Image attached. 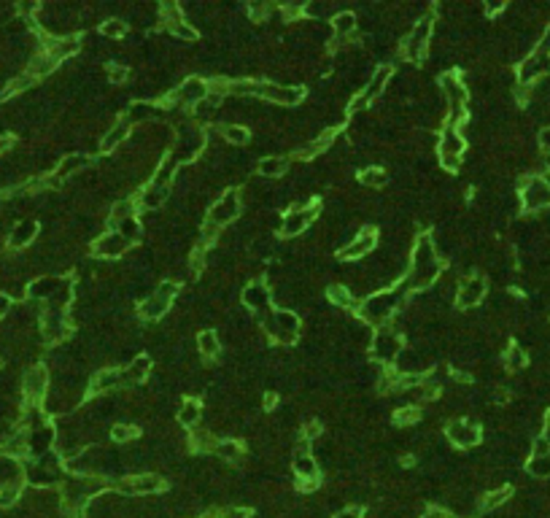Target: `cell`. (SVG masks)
<instances>
[{"mask_svg": "<svg viewBox=\"0 0 550 518\" xmlns=\"http://www.w3.org/2000/svg\"><path fill=\"white\" fill-rule=\"evenodd\" d=\"M167 194H170V189H162V187H154V184L146 181V187L140 189V197H138V205L146 208V211H154L167 200Z\"/></svg>", "mask_w": 550, "mask_h": 518, "instance_id": "8d00e7d4", "label": "cell"}, {"mask_svg": "<svg viewBox=\"0 0 550 518\" xmlns=\"http://www.w3.org/2000/svg\"><path fill=\"white\" fill-rule=\"evenodd\" d=\"M35 235H38V222L25 219V222H19V225L14 227V232H11V246H14V249H22V246L30 243Z\"/></svg>", "mask_w": 550, "mask_h": 518, "instance_id": "ee69618b", "label": "cell"}, {"mask_svg": "<svg viewBox=\"0 0 550 518\" xmlns=\"http://www.w3.org/2000/svg\"><path fill=\"white\" fill-rule=\"evenodd\" d=\"M19 484H6L0 488V508H8V505H14L17 499H19Z\"/></svg>", "mask_w": 550, "mask_h": 518, "instance_id": "816d5d0a", "label": "cell"}, {"mask_svg": "<svg viewBox=\"0 0 550 518\" xmlns=\"http://www.w3.org/2000/svg\"><path fill=\"white\" fill-rule=\"evenodd\" d=\"M237 216H240V192H237V189H224V192L211 203L208 219H205V222L219 227V229H224V227L232 225Z\"/></svg>", "mask_w": 550, "mask_h": 518, "instance_id": "9a60e30c", "label": "cell"}, {"mask_svg": "<svg viewBox=\"0 0 550 518\" xmlns=\"http://www.w3.org/2000/svg\"><path fill=\"white\" fill-rule=\"evenodd\" d=\"M316 216H319V200H310L305 205H291L289 211L281 216V225H278L281 238H297V235H302L308 227L313 225Z\"/></svg>", "mask_w": 550, "mask_h": 518, "instance_id": "7c38bea8", "label": "cell"}, {"mask_svg": "<svg viewBox=\"0 0 550 518\" xmlns=\"http://www.w3.org/2000/svg\"><path fill=\"white\" fill-rule=\"evenodd\" d=\"M378 246V229L375 227H361L354 238H348V243L337 251V257L343 262H356V259H364L367 254H372Z\"/></svg>", "mask_w": 550, "mask_h": 518, "instance_id": "44dd1931", "label": "cell"}, {"mask_svg": "<svg viewBox=\"0 0 550 518\" xmlns=\"http://www.w3.org/2000/svg\"><path fill=\"white\" fill-rule=\"evenodd\" d=\"M129 249H132V243L116 229H108L92 240V257L95 259H119L125 257Z\"/></svg>", "mask_w": 550, "mask_h": 518, "instance_id": "603a6c76", "label": "cell"}, {"mask_svg": "<svg viewBox=\"0 0 550 518\" xmlns=\"http://www.w3.org/2000/svg\"><path fill=\"white\" fill-rule=\"evenodd\" d=\"M321 437V424L316 419L305 421V426L299 429V440H305V443H316Z\"/></svg>", "mask_w": 550, "mask_h": 518, "instance_id": "f907efd6", "label": "cell"}, {"mask_svg": "<svg viewBox=\"0 0 550 518\" xmlns=\"http://www.w3.org/2000/svg\"><path fill=\"white\" fill-rule=\"evenodd\" d=\"M510 497H513V488H510V486H496V488L485 491V497L480 499V510H483V513L496 510V508H502Z\"/></svg>", "mask_w": 550, "mask_h": 518, "instance_id": "60d3db41", "label": "cell"}, {"mask_svg": "<svg viewBox=\"0 0 550 518\" xmlns=\"http://www.w3.org/2000/svg\"><path fill=\"white\" fill-rule=\"evenodd\" d=\"M216 518H251V510L248 508H224V510H216Z\"/></svg>", "mask_w": 550, "mask_h": 518, "instance_id": "f5cc1de1", "label": "cell"}, {"mask_svg": "<svg viewBox=\"0 0 550 518\" xmlns=\"http://www.w3.org/2000/svg\"><path fill=\"white\" fill-rule=\"evenodd\" d=\"M160 116V105L157 103H151V100H138V103H132L127 108V119L129 125H138V122H151V119H157Z\"/></svg>", "mask_w": 550, "mask_h": 518, "instance_id": "836d02e7", "label": "cell"}, {"mask_svg": "<svg viewBox=\"0 0 550 518\" xmlns=\"http://www.w3.org/2000/svg\"><path fill=\"white\" fill-rule=\"evenodd\" d=\"M43 46H46L43 54H49L54 63L60 65L81 49V38H78V35H54V38H49V43H43Z\"/></svg>", "mask_w": 550, "mask_h": 518, "instance_id": "f1b7e54d", "label": "cell"}, {"mask_svg": "<svg viewBox=\"0 0 550 518\" xmlns=\"http://www.w3.org/2000/svg\"><path fill=\"white\" fill-rule=\"evenodd\" d=\"M240 302H243L246 311H251L254 316L264 319L273 311V289H270V284H264L262 278L246 284L243 291H240Z\"/></svg>", "mask_w": 550, "mask_h": 518, "instance_id": "d6986e66", "label": "cell"}, {"mask_svg": "<svg viewBox=\"0 0 550 518\" xmlns=\"http://www.w3.org/2000/svg\"><path fill=\"white\" fill-rule=\"evenodd\" d=\"M545 440H550V408L545 411V416H542V432H540Z\"/></svg>", "mask_w": 550, "mask_h": 518, "instance_id": "6f0895ef", "label": "cell"}, {"mask_svg": "<svg viewBox=\"0 0 550 518\" xmlns=\"http://www.w3.org/2000/svg\"><path fill=\"white\" fill-rule=\"evenodd\" d=\"M526 475H531L537 481L550 478V453H545V456H529L526 459Z\"/></svg>", "mask_w": 550, "mask_h": 518, "instance_id": "bcb514c9", "label": "cell"}, {"mask_svg": "<svg viewBox=\"0 0 550 518\" xmlns=\"http://www.w3.org/2000/svg\"><path fill=\"white\" fill-rule=\"evenodd\" d=\"M229 95H254L262 97L267 103H275V105H284V108H291L297 105L302 97H305V90L299 84H286V81H270V79H240V81H229Z\"/></svg>", "mask_w": 550, "mask_h": 518, "instance_id": "7a4b0ae2", "label": "cell"}, {"mask_svg": "<svg viewBox=\"0 0 550 518\" xmlns=\"http://www.w3.org/2000/svg\"><path fill=\"white\" fill-rule=\"evenodd\" d=\"M119 370H122V386H143L149 381V375H151V356H132L127 364L119 367Z\"/></svg>", "mask_w": 550, "mask_h": 518, "instance_id": "4316f807", "label": "cell"}, {"mask_svg": "<svg viewBox=\"0 0 550 518\" xmlns=\"http://www.w3.org/2000/svg\"><path fill=\"white\" fill-rule=\"evenodd\" d=\"M105 79H108V84H114V87H122V84H125V81L129 79L127 65L111 63V65H108V70H105Z\"/></svg>", "mask_w": 550, "mask_h": 518, "instance_id": "681fc988", "label": "cell"}, {"mask_svg": "<svg viewBox=\"0 0 550 518\" xmlns=\"http://www.w3.org/2000/svg\"><path fill=\"white\" fill-rule=\"evenodd\" d=\"M399 302H402V289H391V287H388V289L372 291V294H367V297L361 300V305L356 308L359 322H364L367 327H372V329H378V327H383V324H391V316L396 313Z\"/></svg>", "mask_w": 550, "mask_h": 518, "instance_id": "3957f363", "label": "cell"}, {"mask_svg": "<svg viewBox=\"0 0 550 518\" xmlns=\"http://www.w3.org/2000/svg\"><path fill=\"white\" fill-rule=\"evenodd\" d=\"M119 235H125L129 243L135 246L140 238H143V225H140V219L138 216H132V219H125V222H119V225L114 227Z\"/></svg>", "mask_w": 550, "mask_h": 518, "instance_id": "c3c4849f", "label": "cell"}, {"mask_svg": "<svg viewBox=\"0 0 550 518\" xmlns=\"http://www.w3.org/2000/svg\"><path fill=\"white\" fill-rule=\"evenodd\" d=\"M326 300H329L332 305H337V308H359L354 291L348 289L346 284H332V287H326Z\"/></svg>", "mask_w": 550, "mask_h": 518, "instance_id": "ab89813d", "label": "cell"}, {"mask_svg": "<svg viewBox=\"0 0 550 518\" xmlns=\"http://www.w3.org/2000/svg\"><path fill=\"white\" fill-rule=\"evenodd\" d=\"M205 97H208V81L200 79V76H189V79H184L178 87H173V92L167 95V100H170L176 108H194V105H200Z\"/></svg>", "mask_w": 550, "mask_h": 518, "instance_id": "ac0fdd59", "label": "cell"}, {"mask_svg": "<svg viewBox=\"0 0 550 518\" xmlns=\"http://www.w3.org/2000/svg\"><path fill=\"white\" fill-rule=\"evenodd\" d=\"M434 35V17L432 14H421L419 19L413 22L410 32L402 41V57L408 63H421L429 52V41Z\"/></svg>", "mask_w": 550, "mask_h": 518, "instance_id": "9c48e42d", "label": "cell"}, {"mask_svg": "<svg viewBox=\"0 0 550 518\" xmlns=\"http://www.w3.org/2000/svg\"><path fill=\"white\" fill-rule=\"evenodd\" d=\"M286 167H289V160H286L284 154H270V157H262V160L257 162L259 178H264V181L281 178V176L286 173Z\"/></svg>", "mask_w": 550, "mask_h": 518, "instance_id": "d6a6232c", "label": "cell"}, {"mask_svg": "<svg viewBox=\"0 0 550 518\" xmlns=\"http://www.w3.org/2000/svg\"><path fill=\"white\" fill-rule=\"evenodd\" d=\"M445 437H448V443H451L453 448L469 451V448H475V446L483 440V432H480V426H478L475 421L453 419L451 424L445 426Z\"/></svg>", "mask_w": 550, "mask_h": 518, "instance_id": "ffe728a7", "label": "cell"}, {"mask_svg": "<svg viewBox=\"0 0 550 518\" xmlns=\"http://www.w3.org/2000/svg\"><path fill=\"white\" fill-rule=\"evenodd\" d=\"M391 76H394V68H391V65H381V68H375L372 76L367 79L364 90H359L354 100L348 103V114H351V116L364 114V111H367V108H370V105H372V103H375V100L388 90Z\"/></svg>", "mask_w": 550, "mask_h": 518, "instance_id": "ba28073f", "label": "cell"}, {"mask_svg": "<svg viewBox=\"0 0 550 518\" xmlns=\"http://www.w3.org/2000/svg\"><path fill=\"white\" fill-rule=\"evenodd\" d=\"M419 518H437V510H434V508H426V513H423V516H419Z\"/></svg>", "mask_w": 550, "mask_h": 518, "instance_id": "6125c7cd", "label": "cell"}, {"mask_svg": "<svg viewBox=\"0 0 550 518\" xmlns=\"http://www.w3.org/2000/svg\"><path fill=\"white\" fill-rule=\"evenodd\" d=\"M160 22L162 28L176 35L178 41H197V30L194 25L187 19V11L176 3H167V6H160Z\"/></svg>", "mask_w": 550, "mask_h": 518, "instance_id": "2e32d148", "label": "cell"}, {"mask_svg": "<svg viewBox=\"0 0 550 518\" xmlns=\"http://www.w3.org/2000/svg\"><path fill=\"white\" fill-rule=\"evenodd\" d=\"M197 354L202 356V359H216V356L222 354V340H219V335L213 329L197 332Z\"/></svg>", "mask_w": 550, "mask_h": 518, "instance_id": "e575fe53", "label": "cell"}, {"mask_svg": "<svg viewBox=\"0 0 550 518\" xmlns=\"http://www.w3.org/2000/svg\"><path fill=\"white\" fill-rule=\"evenodd\" d=\"M437 510V518H458L456 513H451V510H445V508H434Z\"/></svg>", "mask_w": 550, "mask_h": 518, "instance_id": "94428289", "label": "cell"}, {"mask_svg": "<svg viewBox=\"0 0 550 518\" xmlns=\"http://www.w3.org/2000/svg\"><path fill=\"white\" fill-rule=\"evenodd\" d=\"M100 35L108 38V41H125V35H127V22L119 19V17H111V19H105V22L100 25Z\"/></svg>", "mask_w": 550, "mask_h": 518, "instance_id": "7dc6e473", "label": "cell"}, {"mask_svg": "<svg viewBox=\"0 0 550 518\" xmlns=\"http://www.w3.org/2000/svg\"><path fill=\"white\" fill-rule=\"evenodd\" d=\"M262 332L270 343H278V346H294L299 340V332H302V322L299 316L289 311V308H273L262 322Z\"/></svg>", "mask_w": 550, "mask_h": 518, "instance_id": "277c9868", "label": "cell"}, {"mask_svg": "<svg viewBox=\"0 0 550 518\" xmlns=\"http://www.w3.org/2000/svg\"><path fill=\"white\" fill-rule=\"evenodd\" d=\"M464 152H467V138H464V132L458 127L445 125L443 132H440V141H437L440 165H443L448 173H458L461 160H464Z\"/></svg>", "mask_w": 550, "mask_h": 518, "instance_id": "30bf717a", "label": "cell"}, {"mask_svg": "<svg viewBox=\"0 0 550 518\" xmlns=\"http://www.w3.org/2000/svg\"><path fill=\"white\" fill-rule=\"evenodd\" d=\"M294 475H297V488L302 494H310L319 488V459L313 453H294Z\"/></svg>", "mask_w": 550, "mask_h": 518, "instance_id": "7402d4cb", "label": "cell"}, {"mask_svg": "<svg viewBox=\"0 0 550 518\" xmlns=\"http://www.w3.org/2000/svg\"><path fill=\"white\" fill-rule=\"evenodd\" d=\"M402 351H405V340H402V332L394 324H383V327L372 329L370 354L378 364H396Z\"/></svg>", "mask_w": 550, "mask_h": 518, "instance_id": "8992f818", "label": "cell"}, {"mask_svg": "<svg viewBox=\"0 0 550 518\" xmlns=\"http://www.w3.org/2000/svg\"><path fill=\"white\" fill-rule=\"evenodd\" d=\"M386 181H388V173L383 167H378V165H370V167H364V170L359 173V184L367 187V189H383Z\"/></svg>", "mask_w": 550, "mask_h": 518, "instance_id": "b9f144b4", "label": "cell"}, {"mask_svg": "<svg viewBox=\"0 0 550 518\" xmlns=\"http://www.w3.org/2000/svg\"><path fill=\"white\" fill-rule=\"evenodd\" d=\"M22 388H25V397L28 402L38 405L41 400H46L49 394V370L43 364H35L25 373V381H22Z\"/></svg>", "mask_w": 550, "mask_h": 518, "instance_id": "d4e9b609", "label": "cell"}, {"mask_svg": "<svg viewBox=\"0 0 550 518\" xmlns=\"http://www.w3.org/2000/svg\"><path fill=\"white\" fill-rule=\"evenodd\" d=\"M202 419V402L197 400V397H187V400H181L178 402V411H176V421H178V426H184V429H194L197 424Z\"/></svg>", "mask_w": 550, "mask_h": 518, "instance_id": "4dcf8cb0", "label": "cell"}, {"mask_svg": "<svg viewBox=\"0 0 550 518\" xmlns=\"http://www.w3.org/2000/svg\"><path fill=\"white\" fill-rule=\"evenodd\" d=\"M116 388H122V370L119 367H100L87 386V394L89 397H108Z\"/></svg>", "mask_w": 550, "mask_h": 518, "instance_id": "484cf974", "label": "cell"}, {"mask_svg": "<svg viewBox=\"0 0 550 518\" xmlns=\"http://www.w3.org/2000/svg\"><path fill=\"white\" fill-rule=\"evenodd\" d=\"M87 165H89V157H87L84 152H70V154H65L63 160L57 162V170H54V176L49 178V184H60L65 178L81 173Z\"/></svg>", "mask_w": 550, "mask_h": 518, "instance_id": "f546056e", "label": "cell"}, {"mask_svg": "<svg viewBox=\"0 0 550 518\" xmlns=\"http://www.w3.org/2000/svg\"><path fill=\"white\" fill-rule=\"evenodd\" d=\"M534 49H540V52L550 54V19L545 22V30H542V35H540V41H537V46H534Z\"/></svg>", "mask_w": 550, "mask_h": 518, "instance_id": "11a10c76", "label": "cell"}, {"mask_svg": "<svg viewBox=\"0 0 550 518\" xmlns=\"http://www.w3.org/2000/svg\"><path fill=\"white\" fill-rule=\"evenodd\" d=\"M205 143H208V138L197 125H181L176 130V138H173V146H170L167 154L178 165H187L205 152Z\"/></svg>", "mask_w": 550, "mask_h": 518, "instance_id": "52a82bcc", "label": "cell"}, {"mask_svg": "<svg viewBox=\"0 0 550 518\" xmlns=\"http://www.w3.org/2000/svg\"><path fill=\"white\" fill-rule=\"evenodd\" d=\"M213 453H216L222 462H240V459H243V446H240L237 440L226 437V440H216Z\"/></svg>", "mask_w": 550, "mask_h": 518, "instance_id": "f6af8a7d", "label": "cell"}, {"mask_svg": "<svg viewBox=\"0 0 550 518\" xmlns=\"http://www.w3.org/2000/svg\"><path fill=\"white\" fill-rule=\"evenodd\" d=\"M132 216H138V200H132V197H122V200H116L114 205H111V227H116L119 222H125V219H132Z\"/></svg>", "mask_w": 550, "mask_h": 518, "instance_id": "f35d334b", "label": "cell"}, {"mask_svg": "<svg viewBox=\"0 0 550 518\" xmlns=\"http://www.w3.org/2000/svg\"><path fill=\"white\" fill-rule=\"evenodd\" d=\"M443 276V259L437 254L434 238L419 235L413 243V254L408 265V276L402 278V291H426Z\"/></svg>", "mask_w": 550, "mask_h": 518, "instance_id": "6da1fadb", "label": "cell"}, {"mask_svg": "<svg viewBox=\"0 0 550 518\" xmlns=\"http://www.w3.org/2000/svg\"><path fill=\"white\" fill-rule=\"evenodd\" d=\"M485 11H488V14H499V11H505V3H488Z\"/></svg>", "mask_w": 550, "mask_h": 518, "instance_id": "91938a15", "label": "cell"}, {"mask_svg": "<svg viewBox=\"0 0 550 518\" xmlns=\"http://www.w3.org/2000/svg\"><path fill=\"white\" fill-rule=\"evenodd\" d=\"M502 367L510 370V373L526 370V367H529V354H526V349L518 346V343H510V346L505 349V354H502Z\"/></svg>", "mask_w": 550, "mask_h": 518, "instance_id": "d590c367", "label": "cell"}, {"mask_svg": "<svg viewBox=\"0 0 550 518\" xmlns=\"http://www.w3.org/2000/svg\"><path fill=\"white\" fill-rule=\"evenodd\" d=\"M202 518H216V513H208V516H202Z\"/></svg>", "mask_w": 550, "mask_h": 518, "instance_id": "be15d7a7", "label": "cell"}, {"mask_svg": "<svg viewBox=\"0 0 550 518\" xmlns=\"http://www.w3.org/2000/svg\"><path fill=\"white\" fill-rule=\"evenodd\" d=\"M119 494H127V497H157L162 494L167 484L160 473H132V475H125L119 484Z\"/></svg>", "mask_w": 550, "mask_h": 518, "instance_id": "5bb4252c", "label": "cell"}, {"mask_svg": "<svg viewBox=\"0 0 550 518\" xmlns=\"http://www.w3.org/2000/svg\"><path fill=\"white\" fill-rule=\"evenodd\" d=\"M11 146H14V138H11V135H0V154L8 152Z\"/></svg>", "mask_w": 550, "mask_h": 518, "instance_id": "680465c9", "label": "cell"}, {"mask_svg": "<svg viewBox=\"0 0 550 518\" xmlns=\"http://www.w3.org/2000/svg\"><path fill=\"white\" fill-rule=\"evenodd\" d=\"M111 440L114 443H135L138 437H140V429H138V424H132V421H116L114 426H111Z\"/></svg>", "mask_w": 550, "mask_h": 518, "instance_id": "7bdbcfd3", "label": "cell"}, {"mask_svg": "<svg viewBox=\"0 0 550 518\" xmlns=\"http://www.w3.org/2000/svg\"><path fill=\"white\" fill-rule=\"evenodd\" d=\"M537 146H540V152L545 157H550V125H545V127L537 132Z\"/></svg>", "mask_w": 550, "mask_h": 518, "instance_id": "db71d44e", "label": "cell"}, {"mask_svg": "<svg viewBox=\"0 0 550 518\" xmlns=\"http://www.w3.org/2000/svg\"><path fill=\"white\" fill-rule=\"evenodd\" d=\"M219 135H222V141L229 143V146H246V143L251 141V130L246 127V125H232V122L222 125Z\"/></svg>", "mask_w": 550, "mask_h": 518, "instance_id": "74e56055", "label": "cell"}, {"mask_svg": "<svg viewBox=\"0 0 550 518\" xmlns=\"http://www.w3.org/2000/svg\"><path fill=\"white\" fill-rule=\"evenodd\" d=\"M129 135H132V125H129L125 116H122V119H116L114 125H108V127L103 130V135H100V152H103V154H111V152H116L119 146H125V143H127Z\"/></svg>", "mask_w": 550, "mask_h": 518, "instance_id": "83f0119b", "label": "cell"}, {"mask_svg": "<svg viewBox=\"0 0 550 518\" xmlns=\"http://www.w3.org/2000/svg\"><path fill=\"white\" fill-rule=\"evenodd\" d=\"M488 294V284L480 273H469L464 278H458V287H456V305L461 311H472L478 308Z\"/></svg>", "mask_w": 550, "mask_h": 518, "instance_id": "e0dca14e", "label": "cell"}, {"mask_svg": "<svg viewBox=\"0 0 550 518\" xmlns=\"http://www.w3.org/2000/svg\"><path fill=\"white\" fill-rule=\"evenodd\" d=\"M70 332V319H67V311H54V308H43V316H41V335L46 343L57 346L63 343Z\"/></svg>", "mask_w": 550, "mask_h": 518, "instance_id": "cb8c5ba5", "label": "cell"}, {"mask_svg": "<svg viewBox=\"0 0 550 518\" xmlns=\"http://www.w3.org/2000/svg\"><path fill=\"white\" fill-rule=\"evenodd\" d=\"M518 200H520V211L523 214H540L550 208V187L545 176H526L520 181L518 189Z\"/></svg>", "mask_w": 550, "mask_h": 518, "instance_id": "8fae6325", "label": "cell"}, {"mask_svg": "<svg viewBox=\"0 0 550 518\" xmlns=\"http://www.w3.org/2000/svg\"><path fill=\"white\" fill-rule=\"evenodd\" d=\"M178 291H181V284H178V281H162L160 287L151 291V294H146V297L140 300V305H138V316L149 324L165 319V316L170 313V308H173Z\"/></svg>", "mask_w": 550, "mask_h": 518, "instance_id": "5b68a950", "label": "cell"}, {"mask_svg": "<svg viewBox=\"0 0 550 518\" xmlns=\"http://www.w3.org/2000/svg\"><path fill=\"white\" fill-rule=\"evenodd\" d=\"M359 19L354 11H337L335 17H329V30H332V41H343L356 30Z\"/></svg>", "mask_w": 550, "mask_h": 518, "instance_id": "1f68e13d", "label": "cell"}, {"mask_svg": "<svg viewBox=\"0 0 550 518\" xmlns=\"http://www.w3.org/2000/svg\"><path fill=\"white\" fill-rule=\"evenodd\" d=\"M550 73V54L531 49L516 68V84L518 87H534L540 84L545 76Z\"/></svg>", "mask_w": 550, "mask_h": 518, "instance_id": "4fadbf2b", "label": "cell"}, {"mask_svg": "<svg viewBox=\"0 0 550 518\" xmlns=\"http://www.w3.org/2000/svg\"><path fill=\"white\" fill-rule=\"evenodd\" d=\"M332 518H364L361 513V508H356V505H348V508H343V510H337Z\"/></svg>", "mask_w": 550, "mask_h": 518, "instance_id": "9f6ffc18", "label": "cell"}]
</instances>
